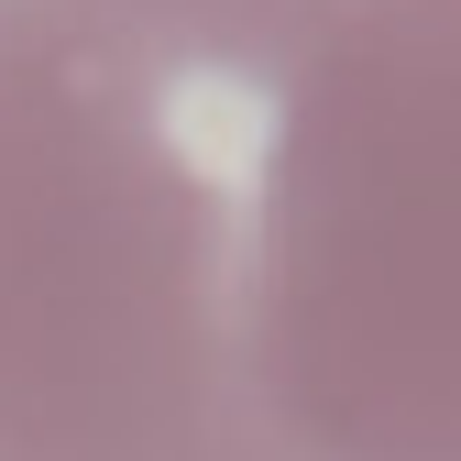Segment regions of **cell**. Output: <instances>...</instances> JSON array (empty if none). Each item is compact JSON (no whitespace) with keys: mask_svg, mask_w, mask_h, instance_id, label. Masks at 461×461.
Listing matches in <instances>:
<instances>
[{"mask_svg":"<svg viewBox=\"0 0 461 461\" xmlns=\"http://www.w3.org/2000/svg\"><path fill=\"white\" fill-rule=\"evenodd\" d=\"M461 0H0V461H461Z\"/></svg>","mask_w":461,"mask_h":461,"instance_id":"1","label":"cell"}]
</instances>
